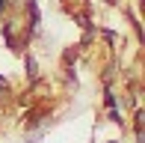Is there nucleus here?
<instances>
[{
	"mask_svg": "<svg viewBox=\"0 0 145 143\" xmlns=\"http://www.w3.org/2000/svg\"><path fill=\"white\" fill-rule=\"evenodd\" d=\"M27 9H30V27L36 30L39 21H42V15H39V3H36V0H27Z\"/></svg>",
	"mask_w": 145,
	"mask_h": 143,
	"instance_id": "nucleus-1",
	"label": "nucleus"
},
{
	"mask_svg": "<svg viewBox=\"0 0 145 143\" xmlns=\"http://www.w3.org/2000/svg\"><path fill=\"white\" fill-rule=\"evenodd\" d=\"M6 6H9V3H6V0H0V15L6 12Z\"/></svg>",
	"mask_w": 145,
	"mask_h": 143,
	"instance_id": "nucleus-3",
	"label": "nucleus"
},
{
	"mask_svg": "<svg viewBox=\"0 0 145 143\" xmlns=\"http://www.w3.org/2000/svg\"><path fill=\"white\" fill-rule=\"evenodd\" d=\"M27 75L36 77V60H33V57H27Z\"/></svg>",
	"mask_w": 145,
	"mask_h": 143,
	"instance_id": "nucleus-2",
	"label": "nucleus"
}]
</instances>
